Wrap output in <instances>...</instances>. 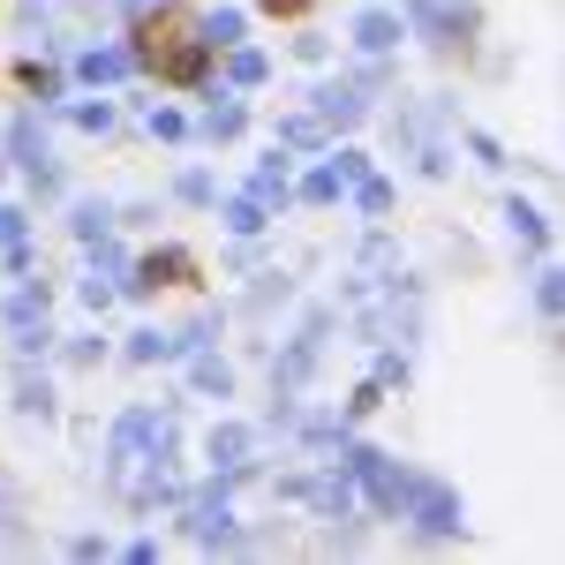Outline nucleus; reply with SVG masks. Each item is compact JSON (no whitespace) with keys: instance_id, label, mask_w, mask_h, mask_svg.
Wrapping results in <instances>:
<instances>
[{"instance_id":"nucleus-1","label":"nucleus","mask_w":565,"mask_h":565,"mask_svg":"<svg viewBox=\"0 0 565 565\" xmlns=\"http://www.w3.org/2000/svg\"><path fill=\"white\" fill-rule=\"evenodd\" d=\"M106 490L129 513H174L181 498V399H136L106 430Z\"/></svg>"},{"instance_id":"nucleus-2","label":"nucleus","mask_w":565,"mask_h":565,"mask_svg":"<svg viewBox=\"0 0 565 565\" xmlns=\"http://www.w3.org/2000/svg\"><path fill=\"white\" fill-rule=\"evenodd\" d=\"M340 468L354 476V498H362V513H370V521H399V513H407L415 468H407V460H392L385 445L348 437V445H340Z\"/></svg>"},{"instance_id":"nucleus-3","label":"nucleus","mask_w":565,"mask_h":565,"mask_svg":"<svg viewBox=\"0 0 565 565\" xmlns=\"http://www.w3.org/2000/svg\"><path fill=\"white\" fill-rule=\"evenodd\" d=\"M204 257L189 249V242H151V249H136L129 271H121V302H159V295H204Z\"/></svg>"},{"instance_id":"nucleus-4","label":"nucleus","mask_w":565,"mask_h":565,"mask_svg":"<svg viewBox=\"0 0 565 565\" xmlns=\"http://www.w3.org/2000/svg\"><path fill=\"white\" fill-rule=\"evenodd\" d=\"M392 8L407 15V39H423L445 61H476V39H482L476 0H392Z\"/></svg>"},{"instance_id":"nucleus-5","label":"nucleus","mask_w":565,"mask_h":565,"mask_svg":"<svg viewBox=\"0 0 565 565\" xmlns=\"http://www.w3.org/2000/svg\"><path fill=\"white\" fill-rule=\"evenodd\" d=\"M332 324H340V309H309L302 324L279 340V354H271V399H302V392L317 385L324 348H332Z\"/></svg>"},{"instance_id":"nucleus-6","label":"nucleus","mask_w":565,"mask_h":565,"mask_svg":"<svg viewBox=\"0 0 565 565\" xmlns=\"http://www.w3.org/2000/svg\"><path fill=\"white\" fill-rule=\"evenodd\" d=\"M174 521L181 535L196 543V551H242V521H234V490L218 476L204 482H181V498H174Z\"/></svg>"},{"instance_id":"nucleus-7","label":"nucleus","mask_w":565,"mask_h":565,"mask_svg":"<svg viewBox=\"0 0 565 565\" xmlns=\"http://www.w3.org/2000/svg\"><path fill=\"white\" fill-rule=\"evenodd\" d=\"M392 136L407 143V174H423V181L452 174V106H445V98L399 106V114H392Z\"/></svg>"},{"instance_id":"nucleus-8","label":"nucleus","mask_w":565,"mask_h":565,"mask_svg":"<svg viewBox=\"0 0 565 565\" xmlns=\"http://www.w3.org/2000/svg\"><path fill=\"white\" fill-rule=\"evenodd\" d=\"M399 527H407L415 543L445 551V543H460V535H468V498H460L445 476H423V468H415V490H407V513H399Z\"/></svg>"},{"instance_id":"nucleus-9","label":"nucleus","mask_w":565,"mask_h":565,"mask_svg":"<svg viewBox=\"0 0 565 565\" xmlns=\"http://www.w3.org/2000/svg\"><path fill=\"white\" fill-rule=\"evenodd\" d=\"M204 476H218L226 490H249L264 476V430L242 423V415H218L204 430Z\"/></svg>"},{"instance_id":"nucleus-10","label":"nucleus","mask_w":565,"mask_h":565,"mask_svg":"<svg viewBox=\"0 0 565 565\" xmlns=\"http://www.w3.org/2000/svg\"><path fill=\"white\" fill-rule=\"evenodd\" d=\"M212 68H218L212 39H204V31H181V39L159 45V61H151V76H143V84L167 90V98H196V90L212 84Z\"/></svg>"},{"instance_id":"nucleus-11","label":"nucleus","mask_w":565,"mask_h":565,"mask_svg":"<svg viewBox=\"0 0 565 565\" xmlns=\"http://www.w3.org/2000/svg\"><path fill=\"white\" fill-rule=\"evenodd\" d=\"M377 98H385V90H370V84L348 68V76H317L302 106H309V114H317L332 136H354L362 121H370V106H377Z\"/></svg>"},{"instance_id":"nucleus-12","label":"nucleus","mask_w":565,"mask_h":565,"mask_svg":"<svg viewBox=\"0 0 565 565\" xmlns=\"http://www.w3.org/2000/svg\"><path fill=\"white\" fill-rule=\"evenodd\" d=\"M196 98H204V114H196V136H189V143H212V151H234L242 136L257 129V114H249V98H242V90H226L218 76H212L204 90H196Z\"/></svg>"},{"instance_id":"nucleus-13","label":"nucleus","mask_w":565,"mask_h":565,"mask_svg":"<svg viewBox=\"0 0 565 565\" xmlns=\"http://www.w3.org/2000/svg\"><path fill=\"white\" fill-rule=\"evenodd\" d=\"M8 90H15L23 106L53 114V106H61L76 84H68V68H61V61H45V53H15V61H8Z\"/></svg>"},{"instance_id":"nucleus-14","label":"nucleus","mask_w":565,"mask_h":565,"mask_svg":"<svg viewBox=\"0 0 565 565\" xmlns=\"http://www.w3.org/2000/svg\"><path fill=\"white\" fill-rule=\"evenodd\" d=\"M68 84H76V90H121V84H136L129 45H121V39H90L84 53L68 61Z\"/></svg>"},{"instance_id":"nucleus-15","label":"nucleus","mask_w":565,"mask_h":565,"mask_svg":"<svg viewBox=\"0 0 565 565\" xmlns=\"http://www.w3.org/2000/svg\"><path fill=\"white\" fill-rule=\"evenodd\" d=\"M348 45H354V53H370V61H392V53L407 45V15H399L392 0H370V8H354V15H348Z\"/></svg>"},{"instance_id":"nucleus-16","label":"nucleus","mask_w":565,"mask_h":565,"mask_svg":"<svg viewBox=\"0 0 565 565\" xmlns=\"http://www.w3.org/2000/svg\"><path fill=\"white\" fill-rule=\"evenodd\" d=\"M226 90H242V98H257V90H271V76H279V61L264 53L257 39H242V45H218V68H212Z\"/></svg>"},{"instance_id":"nucleus-17","label":"nucleus","mask_w":565,"mask_h":565,"mask_svg":"<svg viewBox=\"0 0 565 565\" xmlns=\"http://www.w3.org/2000/svg\"><path fill=\"white\" fill-rule=\"evenodd\" d=\"M0 159H8L15 174H31V167H45V159H53V143H45V114H39V106H15V114H8V143H0Z\"/></svg>"},{"instance_id":"nucleus-18","label":"nucleus","mask_w":565,"mask_h":565,"mask_svg":"<svg viewBox=\"0 0 565 565\" xmlns=\"http://www.w3.org/2000/svg\"><path fill=\"white\" fill-rule=\"evenodd\" d=\"M242 189H249V196H257V204H264L271 218H279V212H295V159H287L279 143H271L257 167H249V181H242Z\"/></svg>"},{"instance_id":"nucleus-19","label":"nucleus","mask_w":565,"mask_h":565,"mask_svg":"<svg viewBox=\"0 0 565 565\" xmlns=\"http://www.w3.org/2000/svg\"><path fill=\"white\" fill-rule=\"evenodd\" d=\"M498 218H505V234L521 242L527 257H551V242H558V234H551V212H543V204H527L521 189H513V196L498 204Z\"/></svg>"},{"instance_id":"nucleus-20","label":"nucleus","mask_w":565,"mask_h":565,"mask_svg":"<svg viewBox=\"0 0 565 565\" xmlns=\"http://www.w3.org/2000/svg\"><path fill=\"white\" fill-rule=\"evenodd\" d=\"M271 143H279L287 159H317V151L332 143V129H324L309 106H287V114H271Z\"/></svg>"},{"instance_id":"nucleus-21","label":"nucleus","mask_w":565,"mask_h":565,"mask_svg":"<svg viewBox=\"0 0 565 565\" xmlns=\"http://www.w3.org/2000/svg\"><path fill=\"white\" fill-rule=\"evenodd\" d=\"M340 204H348V212L362 218V226H385V218H392V204H399V181H392L385 167H370V174L354 181V189L340 196Z\"/></svg>"},{"instance_id":"nucleus-22","label":"nucleus","mask_w":565,"mask_h":565,"mask_svg":"<svg viewBox=\"0 0 565 565\" xmlns=\"http://www.w3.org/2000/svg\"><path fill=\"white\" fill-rule=\"evenodd\" d=\"M218 226H226V234H234V242H264V234H271V212H264L257 196H249V189H218Z\"/></svg>"},{"instance_id":"nucleus-23","label":"nucleus","mask_w":565,"mask_h":565,"mask_svg":"<svg viewBox=\"0 0 565 565\" xmlns=\"http://www.w3.org/2000/svg\"><path fill=\"white\" fill-rule=\"evenodd\" d=\"M181 377H189V392H196V399H234V362H226L218 348L181 354Z\"/></svg>"},{"instance_id":"nucleus-24","label":"nucleus","mask_w":565,"mask_h":565,"mask_svg":"<svg viewBox=\"0 0 565 565\" xmlns=\"http://www.w3.org/2000/svg\"><path fill=\"white\" fill-rule=\"evenodd\" d=\"M121 362H129V370H167V362H181V340L167 332V324H136Z\"/></svg>"},{"instance_id":"nucleus-25","label":"nucleus","mask_w":565,"mask_h":565,"mask_svg":"<svg viewBox=\"0 0 565 565\" xmlns=\"http://www.w3.org/2000/svg\"><path fill=\"white\" fill-rule=\"evenodd\" d=\"M340 196H348V181L324 159H309V174H295V212H340Z\"/></svg>"},{"instance_id":"nucleus-26","label":"nucleus","mask_w":565,"mask_h":565,"mask_svg":"<svg viewBox=\"0 0 565 565\" xmlns=\"http://www.w3.org/2000/svg\"><path fill=\"white\" fill-rule=\"evenodd\" d=\"M61 114H68V129H84V136H114V129H121V106H114L106 90H84V98H61Z\"/></svg>"},{"instance_id":"nucleus-27","label":"nucleus","mask_w":565,"mask_h":565,"mask_svg":"<svg viewBox=\"0 0 565 565\" xmlns=\"http://www.w3.org/2000/svg\"><path fill=\"white\" fill-rule=\"evenodd\" d=\"M143 129H151V143H189V136H196V114H189L181 98H167V90H159V98L143 106Z\"/></svg>"},{"instance_id":"nucleus-28","label":"nucleus","mask_w":565,"mask_h":565,"mask_svg":"<svg viewBox=\"0 0 565 565\" xmlns=\"http://www.w3.org/2000/svg\"><path fill=\"white\" fill-rule=\"evenodd\" d=\"M15 415H31V423H53V415H61L53 377H45V370H31V362H15Z\"/></svg>"},{"instance_id":"nucleus-29","label":"nucleus","mask_w":565,"mask_h":565,"mask_svg":"<svg viewBox=\"0 0 565 565\" xmlns=\"http://www.w3.org/2000/svg\"><path fill=\"white\" fill-rule=\"evenodd\" d=\"M114 226H121V204H106V196H68V234H76V242H98V234H114Z\"/></svg>"},{"instance_id":"nucleus-30","label":"nucleus","mask_w":565,"mask_h":565,"mask_svg":"<svg viewBox=\"0 0 565 565\" xmlns=\"http://www.w3.org/2000/svg\"><path fill=\"white\" fill-rule=\"evenodd\" d=\"M249 23H257V15H249V8H234V0H218V8H196V31L212 39V53H218V45H242V39H249Z\"/></svg>"},{"instance_id":"nucleus-31","label":"nucleus","mask_w":565,"mask_h":565,"mask_svg":"<svg viewBox=\"0 0 565 565\" xmlns=\"http://www.w3.org/2000/svg\"><path fill=\"white\" fill-rule=\"evenodd\" d=\"M452 143L476 159L482 174H513V151H505V143H498L490 129H476V121H452Z\"/></svg>"},{"instance_id":"nucleus-32","label":"nucleus","mask_w":565,"mask_h":565,"mask_svg":"<svg viewBox=\"0 0 565 565\" xmlns=\"http://www.w3.org/2000/svg\"><path fill=\"white\" fill-rule=\"evenodd\" d=\"M167 196H174L181 212H212V204H218V174H212V167H196V159H189V167L174 174V189H167Z\"/></svg>"},{"instance_id":"nucleus-33","label":"nucleus","mask_w":565,"mask_h":565,"mask_svg":"<svg viewBox=\"0 0 565 565\" xmlns=\"http://www.w3.org/2000/svg\"><path fill=\"white\" fill-rule=\"evenodd\" d=\"M527 295H535V317H543V324H558V309H565V271L543 257V264H535V287H527Z\"/></svg>"},{"instance_id":"nucleus-34","label":"nucleus","mask_w":565,"mask_h":565,"mask_svg":"<svg viewBox=\"0 0 565 565\" xmlns=\"http://www.w3.org/2000/svg\"><path fill=\"white\" fill-rule=\"evenodd\" d=\"M23 242H39V218H31V204L0 196V257H8V249H23Z\"/></svg>"},{"instance_id":"nucleus-35","label":"nucleus","mask_w":565,"mask_h":565,"mask_svg":"<svg viewBox=\"0 0 565 565\" xmlns=\"http://www.w3.org/2000/svg\"><path fill=\"white\" fill-rule=\"evenodd\" d=\"M287 53H295V61H302V68H332V53H340V45L324 39V31H317V23H295V39H287Z\"/></svg>"},{"instance_id":"nucleus-36","label":"nucleus","mask_w":565,"mask_h":565,"mask_svg":"<svg viewBox=\"0 0 565 565\" xmlns=\"http://www.w3.org/2000/svg\"><path fill=\"white\" fill-rule=\"evenodd\" d=\"M218 332H226V309H196L174 340H181V354H196V348H218Z\"/></svg>"},{"instance_id":"nucleus-37","label":"nucleus","mask_w":565,"mask_h":565,"mask_svg":"<svg viewBox=\"0 0 565 565\" xmlns=\"http://www.w3.org/2000/svg\"><path fill=\"white\" fill-rule=\"evenodd\" d=\"M377 407H392V392L377 385V377H362V385H354L348 399H340V415H348V423H370V415H377Z\"/></svg>"},{"instance_id":"nucleus-38","label":"nucleus","mask_w":565,"mask_h":565,"mask_svg":"<svg viewBox=\"0 0 565 565\" xmlns=\"http://www.w3.org/2000/svg\"><path fill=\"white\" fill-rule=\"evenodd\" d=\"M317 8H324V0H257L249 15H264V23H287V31H295V23H317Z\"/></svg>"},{"instance_id":"nucleus-39","label":"nucleus","mask_w":565,"mask_h":565,"mask_svg":"<svg viewBox=\"0 0 565 565\" xmlns=\"http://www.w3.org/2000/svg\"><path fill=\"white\" fill-rule=\"evenodd\" d=\"M61 362H68V370H98V362H106V332H76V340L61 348Z\"/></svg>"},{"instance_id":"nucleus-40","label":"nucleus","mask_w":565,"mask_h":565,"mask_svg":"<svg viewBox=\"0 0 565 565\" xmlns=\"http://www.w3.org/2000/svg\"><path fill=\"white\" fill-rule=\"evenodd\" d=\"M76 295H84V309H90V317H106V309H114V279L84 271V279H76Z\"/></svg>"},{"instance_id":"nucleus-41","label":"nucleus","mask_w":565,"mask_h":565,"mask_svg":"<svg viewBox=\"0 0 565 565\" xmlns=\"http://www.w3.org/2000/svg\"><path fill=\"white\" fill-rule=\"evenodd\" d=\"M68 558H76V565H106V558H114V543H106V535H76Z\"/></svg>"},{"instance_id":"nucleus-42","label":"nucleus","mask_w":565,"mask_h":565,"mask_svg":"<svg viewBox=\"0 0 565 565\" xmlns=\"http://www.w3.org/2000/svg\"><path fill=\"white\" fill-rule=\"evenodd\" d=\"M121 558H129V565H159V535H136V543L121 551Z\"/></svg>"},{"instance_id":"nucleus-43","label":"nucleus","mask_w":565,"mask_h":565,"mask_svg":"<svg viewBox=\"0 0 565 565\" xmlns=\"http://www.w3.org/2000/svg\"><path fill=\"white\" fill-rule=\"evenodd\" d=\"M143 8H151V0H114V15H121V23H129V15H143Z\"/></svg>"},{"instance_id":"nucleus-44","label":"nucleus","mask_w":565,"mask_h":565,"mask_svg":"<svg viewBox=\"0 0 565 565\" xmlns=\"http://www.w3.org/2000/svg\"><path fill=\"white\" fill-rule=\"evenodd\" d=\"M0 189H8V159H0Z\"/></svg>"}]
</instances>
